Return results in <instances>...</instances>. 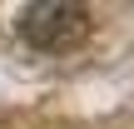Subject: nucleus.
I'll use <instances>...</instances> for the list:
<instances>
[{
    "mask_svg": "<svg viewBox=\"0 0 134 129\" xmlns=\"http://www.w3.org/2000/svg\"><path fill=\"white\" fill-rule=\"evenodd\" d=\"M90 35V5L85 0H30L20 15V40L35 50H70Z\"/></svg>",
    "mask_w": 134,
    "mask_h": 129,
    "instance_id": "obj_1",
    "label": "nucleus"
}]
</instances>
